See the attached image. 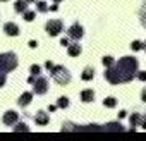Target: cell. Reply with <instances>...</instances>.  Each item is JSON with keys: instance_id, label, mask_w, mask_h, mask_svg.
I'll return each instance as SVG.
<instances>
[{"instance_id": "44dd1931", "label": "cell", "mask_w": 146, "mask_h": 141, "mask_svg": "<svg viewBox=\"0 0 146 141\" xmlns=\"http://www.w3.org/2000/svg\"><path fill=\"white\" fill-rule=\"evenodd\" d=\"M38 11H40V12H46V11H48L46 4H45V2H38Z\"/></svg>"}, {"instance_id": "ba28073f", "label": "cell", "mask_w": 146, "mask_h": 141, "mask_svg": "<svg viewBox=\"0 0 146 141\" xmlns=\"http://www.w3.org/2000/svg\"><path fill=\"white\" fill-rule=\"evenodd\" d=\"M48 114H45V112H38L36 115H35V122L36 124H40V126H46L48 124Z\"/></svg>"}, {"instance_id": "3957f363", "label": "cell", "mask_w": 146, "mask_h": 141, "mask_svg": "<svg viewBox=\"0 0 146 141\" xmlns=\"http://www.w3.org/2000/svg\"><path fill=\"white\" fill-rule=\"evenodd\" d=\"M52 78L58 83V84H67L70 81V74L69 70L62 65H53L52 67Z\"/></svg>"}, {"instance_id": "836d02e7", "label": "cell", "mask_w": 146, "mask_h": 141, "mask_svg": "<svg viewBox=\"0 0 146 141\" xmlns=\"http://www.w3.org/2000/svg\"><path fill=\"white\" fill-rule=\"evenodd\" d=\"M143 48H144V50H146V43H144V45H143Z\"/></svg>"}, {"instance_id": "83f0119b", "label": "cell", "mask_w": 146, "mask_h": 141, "mask_svg": "<svg viewBox=\"0 0 146 141\" xmlns=\"http://www.w3.org/2000/svg\"><path fill=\"white\" fill-rule=\"evenodd\" d=\"M45 65H46V69H48V70H52V67H53V64H52V62H46Z\"/></svg>"}, {"instance_id": "e575fe53", "label": "cell", "mask_w": 146, "mask_h": 141, "mask_svg": "<svg viewBox=\"0 0 146 141\" xmlns=\"http://www.w3.org/2000/svg\"><path fill=\"white\" fill-rule=\"evenodd\" d=\"M28 2H36V0H28Z\"/></svg>"}, {"instance_id": "d6986e66", "label": "cell", "mask_w": 146, "mask_h": 141, "mask_svg": "<svg viewBox=\"0 0 146 141\" xmlns=\"http://www.w3.org/2000/svg\"><path fill=\"white\" fill-rule=\"evenodd\" d=\"M40 70H41L40 65H33L31 67V76H40Z\"/></svg>"}, {"instance_id": "7a4b0ae2", "label": "cell", "mask_w": 146, "mask_h": 141, "mask_svg": "<svg viewBox=\"0 0 146 141\" xmlns=\"http://www.w3.org/2000/svg\"><path fill=\"white\" fill-rule=\"evenodd\" d=\"M17 67V59L14 53H0V70L9 72Z\"/></svg>"}, {"instance_id": "4dcf8cb0", "label": "cell", "mask_w": 146, "mask_h": 141, "mask_svg": "<svg viewBox=\"0 0 146 141\" xmlns=\"http://www.w3.org/2000/svg\"><path fill=\"white\" fill-rule=\"evenodd\" d=\"M125 115H127V112H124V110H122V112L119 114V117H120V119H122V117H125Z\"/></svg>"}, {"instance_id": "2e32d148", "label": "cell", "mask_w": 146, "mask_h": 141, "mask_svg": "<svg viewBox=\"0 0 146 141\" xmlns=\"http://www.w3.org/2000/svg\"><path fill=\"white\" fill-rule=\"evenodd\" d=\"M139 122H141V117H139V114H132V115H131V126H132V129H134V127H136Z\"/></svg>"}, {"instance_id": "30bf717a", "label": "cell", "mask_w": 146, "mask_h": 141, "mask_svg": "<svg viewBox=\"0 0 146 141\" xmlns=\"http://www.w3.org/2000/svg\"><path fill=\"white\" fill-rule=\"evenodd\" d=\"M67 52H69L70 57H78V55L81 53V47H79L78 43H72V45H69V50H67Z\"/></svg>"}, {"instance_id": "cb8c5ba5", "label": "cell", "mask_w": 146, "mask_h": 141, "mask_svg": "<svg viewBox=\"0 0 146 141\" xmlns=\"http://www.w3.org/2000/svg\"><path fill=\"white\" fill-rule=\"evenodd\" d=\"M14 131H28V126L26 124H17V127Z\"/></svg>"}, {"instance_id": "d6a6232c", "label": "cell", "mask_w": 146, "mask_h": 141, "mask_svg": "<svg viewBox=\"0 0 146 141\" xmlns=\"http://www.w3.org/2000/svg\"><path fill=\"white\" fill-rule=\"evenodd\" d=\"M53 2H57V4H58V2H62V0H53Z\"/></svg>"}, {"instance_id": "5bb4252c", "label": "cell", "mask_w": 146, "mask_h": 141, "mask_svg": "<svg viewBox=\"0 0 146 141\" xmlns=\"http://www.w3.org/2000/svg\"><path fill=\"white\" fill-rule=\"evenodd\" d=\"M105 131H112V132H117V131H122V126L120 122H110L105 126Z\"/></svg>"}, {"instance_id": "7c38bea8", "label": "cell", "mask_w": 146, "mask_h": 141, "mask_svg": "<svg viewBox=\"0 0 146 141\" xmlns=\"http://www.w3.org/2000/svg\"><path fill=\"white\" fill-rule=\"evenodd\" d=\"M93 98H95V93H93V90H84L83 93H81V100L83 102H93Z\"/></svg>"}, {"instance_id": "4fadbf2b", "label": "cell", "mask_w": 146, "mask_h": 141, "mask_svg": "<svg viewBox=\"0 0 146 141\" xmlns=\"http://www.w3.org/2000/svg\"><path fill=\"white\" fill-rule=\"evenodd\" d=\"M31 98H33V95H31V93H24V95L19 98V105H21V107L29 105V103H31Z\"/></svg>"}, {"instance_id": "d4e9b609", "label": "cell", "mask_w": 146, "mask_h": 141, "mask_svg": "<svg viewBox=\"0 0 146 141\" xmlns=\"http://www.w3.org/2000/svg\"><path fill=\"white\" fill-rule=\"evenodd\" d=\"M137 79H141V81H146V72H139V74H137Z\"/></svg>"}, {"instance_id": "9c48e42d", "label": "cell", "mask_w": 146, "mask_h": 141, "mask_svg": "<svg viewBox=\"0 0 146 141\" xmlns=\"http://www.w3.org/2000/svg\"><path fill=\"white\" fill-rule=\"evenodd\" d=\"M16 122H17V114H16V112H7V114L4 115V124L12 126V124H16Z\"/></svg>"}, {"instance_id": "4316f807", "label": "cell", "mask_w": 146, "mask_h": 141, "mask_svg": "<svg viewBox=\"0 0 146 141\" xmlns=\"http://www.w3.org/2000/svg\"><path fill=\"white\" fill-rule=\"evenodd\" d=\"M60 45H64V47H69V40H67V38H62Z\"/></svg>"}, {"instance_id": "e0dca14e", "label": "cell", "mask_w": 146, "mask_h": 141, "mask_svg": "<svg viewBox=\"0 0 146 141\" xmlns=\"http://www.w3.org/2000/svg\"><path fill=\"white\" fill-rule=\"evenodd\" d=\"M57 107H60V108L69 107V100H67L65 96H60V98H58V102H57Z\"/></svg>"}, {"instance_id": "484cf974", "label": "cell", "mask_w": 146, "mask_h": 141, "mask_svg": "<svg viewBox=\"0 0 146 141\" xmlns=\"http://www.w3.org/2000/svg\"><path fill=\"white\" fill-rule=\"evenodd\" d=\"M4 84H5V76L0 74V86H4Z\"/></svg>"}, {"instance_id": "8992f818", "label": "cell", "mask_w": 146, "mask_h": 141, "mask_svg": "<svg viewBox=\"0 0 146 141\" xmlns=\"http://www.w3.org/2000/svg\"><path fill=\"white\" fill-rule=\"evenodd\" d=\"M33 84H35V91H36V95H43V93H46V90H48V86H46V79H45V78H38Z\"/></svg>"}, {"instance_id": "f546056e", "label": "cell", "mask_w": 146, "mask_h": 141, "mask_svg": "<svg viewBox=\"0 0 146 141\" xmlns=\"http://www.w3.org/2000/svg\"><path fill=\"white\" fill-rule=\"evenodd\" d=\"M36 45H38L36 41H29V47H31V48H36Z\"/></svg>"}, {"instance_id": "5b68a950", "label": "cell", "mask_w": 146, "mask_h": 141, "mask_svg": "<svg viewBox=\"0 0 146 141\" xmlns=\"http://www.w3.org/2000/svg\"><path fill=\"white\" fill-rule=\"evenodd\" d=\"M83 35H84V31H83V26L81 24H72L70 26V29H69V36L72 38V40H81L83 38Z\"/></svg>"}, {"instance_id": "277c9868", "label": "cell", "mask_w": 146, "mask_h": 141, "mask_svg": "<svg viewBox=\"0 0 146 141\" xmlns=\"http://www.w3.org/2000/svg\"><path fill=\"white\" fill-rule=\"evenodd\" d=\"M62 21H58V19H53V21H48L46 23V33L50 35V36H57L60 31H62Z\"/></svg>"}, {"instance_id": "6da1fadb", "label": "cell", "mask_w": 146, "mask_h": 141, "mask_svg": "<svg viewBox=\"0 0 146 141\" xmlns=\"http://www.w3.org/2000/svg\"><path fill=\"white\" fill-rule=\"evenodd\" d=\"M137 69V60L132 59V57H124L119 60V64H112L108 67V70L105 72V78L117 84V83H125V81H131L134 78V72Z\"/></svg>"}, {"instance_id": "d590c367", "label": "cell", "mask_w": 146, "mask_h": 141, "mask_svg": "<svg viewBox=\"0 0 146 141\" xmlns=\"http://www.w3.org/2000/svg\"><path fill=\"white\" fill-rule=\"evenodd\" d=\"M2 2H5V0H2Z\"/></svg>"}, {"instance_id": "ac0fdd59", "label": "cell", "mask_w": 146, "mask_h": 141, "mask_svg": "<svg viewBox=\"0 0 146 141\" xmlns=\"http://www.w3.org/2000/svg\"><path fill=\"white\" fill-rule=\"evenodd\" d=\"M115 103H117V102H115V98H112V96L103 100V105H105V107H108V108H113V107H115Z\"/></svg>"}, {"instance_id": "8fae6325", "label": "cell", "mask_w": 146, "mask_h": 141, "mask_svg": "<svg viewBox=\"0 0 146 141\" xmlns=\"http://www.w3.org/2000/svg\"><path fill=\"white\" fill-rule=\"evenodd\" d=\"M14 9H16V12H24L26 9H28V0H17L16 2V5H14Z\"/></svg>"}, {"instance_id": "52a82bcc", "label": "cell", "mask_w": 146, "mask_h": 141, "mask_svg": "<svg viewBox=\"0 0 146 141\" xmlns=\"http://www.w3.org/2000/svg\"><path fill=\"white\" fill-rule=\"evenodd\" d=\"M4 29H5V33H7L9 36H17V35H19V28H17L14 23H7V24L4 26Z\"/></svg>"}, {"instance_id": "ffe728a7", "label": "cell", "mask_w": 146, "mask_h": 141, "mask_svg": "<svg viewBox=\"0 0 146 141\" xmlns=\"http://www.w3.org/2000/svg\"><path fill=\"white\" fill-rule=\"evenodd\" d=\"M102 62H103V65L110 67V65L113 64V59H112V57H103V60H102Z\"/></svg>"}, {"instance_id": "7402d4cb", "label": "cell", "mask_w": 146, "mask_h": 141, "mask_svg": "<svg viewBox=\"0 0 146 141\" xmlns=\"http://www.w3.org/2000/svg\"><path fill=\"white\" fill-rule=\"evenodd\" d=\"M24 19H26V21H33V19H35V12H26V11H24Z\"/></svg>"}, {"instance_id": "f1b7e54d", "label": "cell", "mask_w": 146, "mask_h": 141, "mask_svg": "<svg viewBox=\"0 0 146 141\" xmlns=\"http://www.w3.org/2000/svg\"><path fill=\"white\" fill-rule=\"evenodd\" d=\"M141 96H143V102H144V103H146V88H144V90H143V95H141Z\"/></svg>"}, {"instance_id": "1f68e13d", "label": "cell", "mask_w": 146, "mask_h": 141, "mask_svg": "<svg viewBox=\"0 0 146 141\" xmlns=\"http://www.w3.org/2000/svg\"><path fill=\"white\" fill-rule=\"evenodd\" d=\"M141 126H143V129H146V119H144V120L141 122Z\"/></svg>"}, {"instance_id": "9a60e30c", "label": "cell", "mask_w": 146, "mask_h": 141, "mask_svg": "<svg viewBox=\"0 0 146 141\" xmlns=\"http://www.w3.org/2000/svg\"><path fill=\"white\" fill-rule=\"evenodd\" d=\"M93 76H95V70H93L91 67H86V69H84V72H83V76H81V78H83L84 81H90V79H93Z\"/></svg>"}, {"instance_id": "603a6c76", "label": "cell", "mask_w": 146, "mask_h": 141, "mask_svg": "<svg viewBox=\"0 0 146 141\" xmlns=\"http://www.w3.org/2000/svg\"><path fill=\"white\" fill-rule=\"evenodd\" d=\"M131 48H132V50H141V48H143V43H141V41H134V43L131 45Z\"/></svg>"}]
</instances>
